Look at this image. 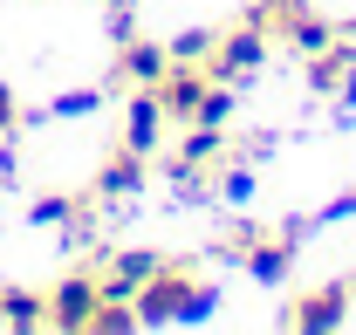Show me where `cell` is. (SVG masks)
Instances as JSON below:
<instances>
[{"instance_id":"obj_1","label":"cell","mask_w":356,"mask_h":335,"mask_svg":"<svg viewBox=\"0 0 356 335\" xmlns=\"http://www.w3.org/2000/svg\"><path fill=\"white\" fill-rule=\"evenodd\" d=\"M185 294H192V274L165 260V267H158V274H151V281L131 294V301H137V322H144V329H172L178 308H185Z\"/></svg>"},{"instance_id":"obj_2","label":"cell","mask_w":356,"mask_h":335,"mask_svg":"<svg viewBox=\"0 0 356 335\" xmlns=\"http://www.w3.org/2000/svg\"><path fill=\"white\" fill-rule=\"evenodd\" d=\"M267 62V28L261 21H240L233 35H220V48L206 55V76H220V83H240V76H254Z\"/></svg>"},{"instance_id":"obj_3","label":"cell","mask_w":356,"mask_h":335,"mask_svg":"<svg viewBox=\"0 0 356 335\" xmlns=\"http://www.w3.org/2000/svg\"><path fill=\"white\" fill-rule=\"evenodd\" d=\"M96 301H103L96 274H69V281H55V294H48V329H62V335H89V322H96Z\"/></svg>"},{"instance_id":"obj_4","label":"cell","mask_w":356,"mask_h":335,"mask_svg":"<svg viewBox=\"0 0 356 335\" xmlns=\"http://www.w3.org/2000/svg\"><path fill=\"white\" fill-rule=\"evenodd\" d=\"M350 322V281H322V288L295 294V308H288V329H343Z\"/></svg>"},{"instance_id":"obj_5","label":"cell","mask_w":356,"mask_h":335,"mask_svg":"<svg viewBox=\"0 0 356 335\" xmlns=\"http://www.w3.org/2000/svg\"><path fill=\"white\" fill-rule=\"evenodd\" d=\"M165 103H158V89H137L131 103H124V151H137V158H151L158 144H165Z\"/></svg>"},{"instance_id":"obj_6","label":"cell","mask_w":356,"mask_h":335,"mask_svg":"<svg viewBox=\"0 0 356 335\" xmlns=\"http://www.w3.org/2000/svg\"><path fill=\"white\" fill-rule=\"evenodd\" d=\"M158 267H165V260H158V253H151V247H131V253H110V260L96 267V288H103V294H117V301H131V294L144 288V281H151Z\"/></svg>"},{"instance_id":"obj_7","label":"cell","mask_w":356,"mask_h":335,"mask_svg":"<svg viewBox=\"0 0 356 335\" xmlns=\"http://www.w3.org/2000/svg\"><path fill=\"white\" fill-rule=\"evenodd\" d=\"M206 62H172L165 69V83H158V103H165V117H178V124H192L199 117V96H206Z\"/></svg>"},{"instance_id":"obj_8","label":"cell","mask_w":356,"mask_h":335,"mask_svg":"<svg viewBox=\"0 0 356 335\" xmlns=\"http://www.w3.org/2000/svg\"><path fill=\"white\" fill-rule=\"evenodd\" d=\"M165 69H172V48H165V42H137V35H124V48H117V83L158 89Z\"/></svg>"},{"instance_id":"obj_9","label":"cell","mask_w":356,"mask_h":335,"mask_svg":"<svg viewBox=\"0 0 356 335\" xmlns=\"http://www.w3.org/2000/svg\"><path fill=\"white\" fill-rule=\"evenodd\" d=\"M295 240H288V233H274V240H247V247H240V260H247V274H254V281H267V288H281V281H288V274H295Z\"/></svg>"},{"instance_id":"obj_10","label":"cell","mask_w":356,"mask_h":335,"mask_svg":"<svg viewBox=\"0 0 356 335\" xmlns=\"http://www.w3.org/2000/svg\"><path fill=\"white\" fill-rule=\"evenodd\" d=\"M144 165L151 158H137V151H117V158H103L96 165V199H131V192H144Z\"/></svg>"},{"instance_id":"obj_11","label":"cell","mask_w":356,"mask_h":335,"mask_svg":"<svg viewBox=\"0 0 356 335\" xmlns=\"http://www.w3.org/2000/svg\"><path fill=\"white\" fill-rule=\"evenodd\" d=\"M309 83L322 89V96L350 89V83H356V48H350V42H329V48H315V55H309Z\"/></svg>"},{"instance_id":"obj_12","label":"cell","mask_w":356,"mask_h":335,"mask_svg":"<svg viewBox=\"0 0 356 335\" xmlns=\"http://www.w3.org/2000/svg\"><path fill=\"white\" fill-rule=\"evenodd\" d=\"M0 322H7V329H48V294L0 288Z\"/></svg>"},{"instance_id":"obj_13","label":"cell","mask_w":356,"mask_h":335,"mask_svg":"<svg viewBox=\"0 0 356 335\" xmlns=\"http://www.w3.org/2000/svg\"><path fill=\"white\" fill-rule=\"evenodd\" d=\"M281 35L302 48V55H315V48H329V42H336V28H329V21H315L309 7H295V14L281 21Z\"/></svg>"},{"instance_id":"obj_14","label":"cell","mask_w":356,"mask_h":335,"mask_svg":"<svg viewBox=\"0 0 356 335\" xmlns=\"http://www.w3.org/2000/svg\"><path fill=\"white\" fill-rule=\"evenodd\" d=\"M213 48H220V28H185L172 42V62H206Z\"/></svg>"},{"instance_id":"obj_15","label":"cell","mask_w":356,"mask_h":335,"mask_svg":"<svg viewBox=\"0 0 356 335\" xmlns=\"http://www.w3.org/2000/svg\"><path fill=\"white\" fill-rule=\"evenodd\" d=\"M226 117H233V83H220V76H213V83H206V96H199V117H192V124H226Z\"/></svg>"},{"instance_id":"obj_16","label":"cell","mask_w":356,"mask_h":335,"mask_svg":"<svg viewBox=\"0 0 356 335\" xmlns=\"http://www.w3.org/2000/svg\"><path fill=\"white\" fill-rule=\"evenodd\" d=\"M213 308H220V294L192 281V294H185V308H178V322H185V329H192V322H213Z\"/></svg>"},{"instance_id":"obj_17","label":"cell","mask_w":356,"mask_h":335,"mask_svg":"<svg viewBox=\"0 0 356 335\" xmlns=\"http://www.w3.org/2000/svg\"><path fill=\"white\" fill-rule=\"evenodd\" d=\"M83 110H103V83H96V89H76V96L55 103V117H83Z\"/></svg>"},{"instance_id":"obj_18","label":"cell","mask_w":356,"mask_h":335,"mask_svg":"<svg viewBox=\"0 0 356 335\" xmlns=\"http://www.w3.org/2000/svg\"><path fill=\"white\" fill-rule=\"evenodd\" d=\"M220 192L233 199V206H247V199H254V171H247V165H240V171H226V178H220Z\"/></svg>"},{"instance_id":"obj_19","label":"cell","mask_w":356,"mask_h":335,"mask_svg":"<svg viewBox=\"0 0 356 335\" xmlns=\"http://www.w3.org/2000/svg\"><path fill=\"white\" fill-rule=\"evenodd\" d=\"M14 124H21V103H14V89L0 83V137H7V130H14Z\"/></svg>"},{"instance_id":"obj_20","label":"cell","mask_w":356,"mask_h":335,"mask_svg":"<svg viewBox=\"0 0 356 335\" xmlns=\"http://www.w3.org/2000/svg\"><path fill=\"white\" fill-rule=\"evenodd\" d=\"M315 219H322V226H336V219H356V192H350V199H336V206H322Z\"/></svg>"},{"instance_id":"obj_21","label":"cell","mask_w":356,"mask_h":335,"mask_svg":"<svg viewBox=\"0 0 356 335\" xmlns=\"http://www.w3.org/2000/svg\"><path fill=\"white\" fill-rule=\"evenodd\" d=\"M343 42H350V48H356V21H343Z\"/></svg>"}]
</instances>
